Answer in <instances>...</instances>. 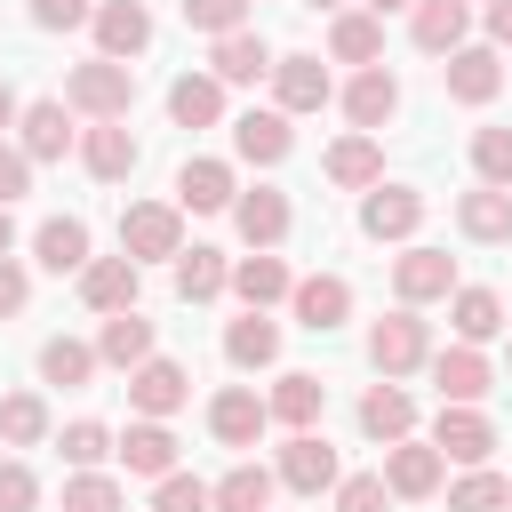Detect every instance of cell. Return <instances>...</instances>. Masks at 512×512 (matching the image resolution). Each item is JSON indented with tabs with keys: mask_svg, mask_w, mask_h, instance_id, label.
Wrapping results in <instances>:
<instances>
[{
	"mask_svg": "<svg viewBox=\"0 0 512 512\" xmlns=\"http://www.w3.org/2000/svg\"><path fill=\"white\" fill-rule=\"evenodd\" d=\"M64 104H72V112H88V120H128V104H136V64H112V56L72 64Z\"/></svg>",
	"mask_w": 512,
	"mask_h": 512,
	"instance_id": "obj_1",
	"label": "cell"
},
{
	"mask_svg": "<svg viewBox=\"0 0 512 512\" xmlns=\"http://www.w3.org/2000/svg\"><path fill=\"white\" fill-rule=\"evenodd\" d=\"M432 360V328L416 320V304H400V312H384L376 328H368V368L392 384V376H408V368H424Z\"/></svg>",
	"mask_w": 512,
	"mask_h": 512,
	"instance_id": "obj_2",
	"label": "cell"
},
{
	"mask_svg": "<svg viewBox=\"0 0 512 512\" xmlns=\"http://www.w3.org/2000/svg\"><path fill=\"white\" fill-rule=\"evenodd\" d=\"M120 256H136V264L184 256V216H176L168 200H136V208H120Z\"/></svg>",
	"mask_w": 512,
	"mask_h": 512,
	"instance_id": "obj_3",
	"label": "cell"
},
{
	"mask_svg": "<svg viewBox=\"0 0 512 512\" xmlns=\"http://www.w3.org/2000/svg\"><path fill=\"white\" fill-rule=\"evenodd\" d=\"M432 384H440V408H480L496 392V368L480 360V344H448L432 352Z\"/></svg>",
	"mask_w": 512,
	"mask_h": 512,
	"instance_id": "obj_4",
	"label": "cell"
},
{
	"mask_svg": "<svg viewBox=\"0 0 512 512\" xmlns=\"http://www.w3.org/2000/svg\"><path fill=\"white\" fill-rule=\"evenodd\" d=\"M192 400V376H184V360H144V368H128V408L136 416H152V424H168L176 408Z\"/></svg>",
	"mask_w": 512,
	"mask_h": 512,
	"instance_id": "obj_5",
	"label": "cell"
},
{
	"mask_svg": "<svg viewBox=\"0 0 512 512\" xmlns=\"http://www.w3.org/2000/svg\"><path fill=\"white\" fill-rule=\"evenodd\" d=\"M136 288H144V264L136 256H88V272H80V304L88 312H136Z\"/></svg>",
	"mask_w": 512,
	"mask_h": 512,
	"instance_id": "obj_6",
	"label": "cell"
},
{
	"mask_svg": "<svg viewBox=\"0 0 512 512\" xmlns=\"http://www.w3.org/2000/svg\"><path fill=\"white\" fill-rule=\"evenodd\" d=\"M392 296H400V304L456 296V256H448V248H408V256H392Z\"/></svg>",
	"mask_w": 512,
	"mask_h": 512,
	"instance_id": "obj_7",
	"label": "cell"
},
{
	"mask_svg": "<svg viewBox=\"0 0 512 512\" xmlns=\"http://www.w3.org/2000/svg\"><path fill=\"white\" fill-rule=\"evenodd\" d=\"M440 472H448V456H440L432 440H392V448H384V488L408 496V504H424V496L440 488Z\"/></svg>",
	"mask_w": 512,
	"mask_h": 512,
	"instance_id": "obj_8",
	"label": "cell"
},
{
	"mask_svg": "<svg viewBox=\"0 0 512 512\" xmlns=\"http://www.w3.org/2000/svg\"><path fill=\"white\" fill-rule=\"evenodd\" d=\"M424 224V192L416 184H376L368 200H360V232L368 240H408Z\"/></svg>",
	"mask_w": 512,
	"mask_h": 512,
	"instance_id": "obj_9",
	"label": "cell"
},
{
	"mask_svg": "<svg viewBox=\"0 0 512 512\" xmlns=\"http://www.w3.org/2000/svg\"><path fill=\"white\" fill-rule=\"evenodd\" d=\"M344 472H336V448L320 440V432H288V448H280V488H296V496H320V488H336Z\"/></svg>",
	"mask_w": 512,
	"mask_h": 512,
	"instance_id": "obj_10",
	"label": "cell"
},
{
	"mask_svg": "<svg viewBox=\"0 0 512 512\" xmlns=\"http://www.w3.org/2000/svg\"><path fill=\"white\" fill-rule=\"evenodd\" d=\"M96 48H104L112 64L144 56V48H152V8H144V0H104V8H96Z\"/></svg>",
	"mask_w": 512,
	"mask_h": 512,
	"instance_id": "obj_11",
	"label": "cell"
},
{
	"mask_svg": "<svg viewBox=\"0 0 512 512\" xmlns=\"http://www.w3.org/2000/svg\"><path fill=\"white\" fill-rule=\"evenodd\" d=\"M232 152H240V160H256V168H280V160L296 152L288 112H240V120H232Z\"/></svg>",
	"mask_w": 512,
	"mask_h": 512,
	"instance_id": "obj_12",
	"label": "cell"
},
{
	"mask_svg": "<svg viewBox=\"0 0 512 512\" xmlns=\"http://www.w3.org/2000/svg\"><path fill=\"white\" fill-rule=\"evenodd\" d=\"M136 160H144V152H136V136H128L120 120H96V128L80 136V168H88L96 184H120V176H136Z\"/></svg>",
	"mask_w": 512,
	"mask_h": 512,
	"instance_id": "obj_13",
	"label": "cell"
},
{
	"mask_svg": "<svg viewBox=\"0 0 512 512\" xmlns=\"http://www.w3.org/2000/svg\"><path fill=\"white\" fill-rule=\"evenodd\" d=\"M296 320L312 328V336H328V328H344L352 320V280H336V272H312V280H296Z\"/></svg>",
	"mask_w": 512,
	"mask_h": 512,
	"instance_id": "obj_14",
	"label": "cell"
},
{
	"mask_svg": "<svg viewBox=\"0 0 512 512\" xmlns=\"http://www.w3.org/2000/svg\"><path fill=\"white\" fill-rule=\"evenodd\" d=\"M264 424H272V408H264L248 384H232V392H216V400H208V432H216L224 448H256V432H264Z\"/></svg>",
	"mask_w": 512,
	"mask_h": 512,
	"instance_id": "obj_15",
	"label": "cell"
},
{
	"mask_svg": "<svg viewBox=\"0 0 512 512\" xmlns=\"http://www.w3.org/2000/svg\"><path fill=\"white\" fill-rule=\"evenodd\" d=\"M432 448H440L448 464H488V448H496V424H488L480 408H440V424H432Z\"/></svg>",
	"mask_w": 512,
	"mask_h": 512,
	"instance_id": "obj_16",
	"label": "cell"
},
{
	"mask_svg": "<svg viewBox=\"0 0 512 512\" xmlns=\"http://www.w3.org/2000/svg\"><path fill=\"white\" fill-rule=\"evenodd\" d=\"M464 24H472L464 0H416V8H408V40H416L424 56H456V48H464Z\"/></svg>",
	"mask_w": 512,
	"mask_h": 512,
	"instance_id": "obj_17",
	"label": "cell"
},
{
	"mask_svg": "<svg viewBox=\"0 0 512 512\" xmlns=\"http://www.w3.org/2000/svg\"><path fill=\"white\" fill-rule=\"evenodd\" d=\"M272 48H264V32H224L216 48H208V72L216 80H232V88H248V80H272Z\"/></svg>",
	"mask_w": 512,
	"mask_h": 512,
	"instance_id": "obj_18",
	"label": "cell"
},
{
	"mask_svg": "<svg viewBox=\"0 0 512 512\" xmlns=\"http://www.w3.org/2000/svg\"><path fill=\"white\" fill-rule=\"evenodd\" d=\"M400 112V80L384 72V64H368V72H352V88H344V120L368 136V128H384Z\"/></svg>",
	"mask_w": 512,
	"mask_h": 512,
	"instance_id": "obj_19",
	"label": "cell"
},
{
	"mask_svg": "<svg viewBox=\"0 0 512 512\" xmlns=\"http://www.w3.org/2000/svg\"><path fill=\"white\" fill-rule=\"evenodd\" d=\"M232 224H240L248 248H280V240H288V192H272V184L240 192V200H232Z\"/></svg>",
	"mask_w": 512,
	"mask_h": 512,
	"instance_id": "obj_20",
	"label": "cell"
},
{
	"mask_svg": "<svg viewBox=\"0 0 512 512\" xmlns=\"http://www.w3.org/2000/svg\"><path fill=\"white\" fill-rule=\"evenodd\" d=\"M112 456H120L136 480H168V472H176V432L144 416V424H128V432H120V448H112Z\"/></svg>",
	"mask_w": 512,
	"mask_h": 512,
	"instance_id": "obj_21",
	"label": "cell"
},
{
	"mask_svg": "<svg viewBox=\"0 0 512 512\" xmlns=\"http://www.w3.org/2000/svg\"><path fill=\"white\" fill-rule=\"evenodd\" d=\"M272 96H280V112H320L328 104V64L320 56H280L272 64Z\"/></svg>",
	"mask_w": 512,
	"mask_h": 512,
	"instance_id": "obj_22",
	"label": "cell"
},
{
	"mask_svg": "<svg viewBox=\"0 0 512 512\" xmlns=\"http://www.w3.org/2000/svg\"><path fill=\"white\" fill-rule=\"evenodd\" d=\"M232 200H240V184H232L224 160H184V168H176V208L216 216V208H232Z\"/></svg>",
	"mask_w": 512,
	"mask_h": 512,
	"instance_id": "obj_23",
	"label": "cell"
},
{
	"mask_svg": "<svg viewBox=\"0 0 512 512\" xmlns=\"http://www.w3.org/2000/svg\"><path fill=\"white\" fill-rule=\"evenodd\" d=\"M232 296H240L248 312H264V304L296 296V280H288V264H280L272 248H256V256H240V264H232Z\"/></svg>",
	"mask_w": 512,
	"mask_h": 512,
	"instance_id": "obj_24",
	"label": "cell"
},
{
	"mask_svg": "<svg viewBox=\"0 0 512 512\" xmlns=\"http://www.w3.org/2000/svg\"><path fill=\"white\" fill-rule=\"evenodd\" d=\"M360 432L384 440V448L408 440V432H416V400H408L400 384H368V392H360Z\"/></svg>",
	"mask_w": 512,
	"mask_h": 512,
	"instance_id": "obj_25",
	"label": "cell"
},
{
	"mask_svg": "<svg viewBox=\"0 0 512 512\" xmlns=\"http://www.w3.org/2000/svg\"><path fill=\"white\" fill-rule=\"evenodd\" d=\"M440 72H448V96H456V104H488V96L504 88V64H496V48H456Z\"/></svg>",
	"mask_w": 512,
	"mask_h": 512,
	"instance_id": "obj_26",
	"label": "cell"
},
{
	"mask_svg": "<svg viewBox=\"0 0 512 512\" xmlns=\"http://www.w3.org/2000/svg\"><path fill=\"white\" fill-rule=\"evenodd\" d=\"M168 120H176V128H216V120H224V80H216V72H184V80L168 88Z\"/></svg>",
	"mask_w": 512,
	"mask_h": 512,
	"instance_id": "obj_27",
	"label": "cell"
},
{
	"mask_svg": "<svg viewBox=\"0 0 512 512\" xmlns=\"http://www.w3.org/2000/svg\"><path fill=\"white\" fill-rule=\"evenodd\" d=\"M328 184H344V192H376L384 184V152H376V136H344V144H328Z\"/></svg>",
	"mask_w": 512,
	"mask_h": 512,
	"instance_id": "obj_28",
	"label": "cell"
},
{
	"mask_svg": "<svg viewBox=\"0 0 512 512\" xmlns=\"http://www.w3.org/2000/svg\"><path fill=\"white\" fill-rule=\"evenodd\" d=\"M96 360H104V368H144V360H152V320H144V312H112V320L96 328Z\"/></svg>",
	"mask_w": 512,
	"mask_h": 512,
	"instance_id": "obj_29",
	"label": "cell"
},
{
	"mask_svg": "<svg viewBox=\"0 0 512 512\" xmlns=\"http://www.w3.org/2000/svg\"><path fill=\"white\" fill-rule=\"evenodd\" d=\"M456 224H464V240H512V192H496V184H472L464 200H456Z\"/></svg>",
	"mask_w": 512,
	"mask_h": 512,
	"instance_id": "obj_30",
	"label": "cell"
},
{
	"mask_svg": "<svg viewBox=\"0 0 512 512\" xmlns=\"http://www.w3.org/2000/svg\"><path fill=\"white\" fill-rule=\"evenodd\" d=\"M24 160H64L72 152V120H64V104L56 96H40V104H24Z\"/></svg>",
	"mask_w": 512,
	"mask_h": 512,
	"instance_id": "obj_31",
	"label": "cell"
},
{
	"mask_svg": "<svg viewBox=\"0 0 512 512\" xmlns=\"http://www.w3.org/2000/svg\"><path fill=\"white\" fill-rule=\"evenodd\" d=\"M32 256H40L48 272H88V224H80V216H48V224L32 232Z\"/></svg>",
	"mask_w": 512,
	"mask_h": 512,
	"instance_id": "obj_32",
	"label": "cell"
},
{
	"mask_svg": "<svg viewBox=\"0 0 512 512\" xmlns=\"http://www.w3.org/2000/svg\"><path fill=\"white\" fill-rule=\"evenodd\" d=\"M448 320H456V344H488V336H504V296L496 288H456Z\"/></svg>",
	"mask_w": 512,
	"mask_h": 512,
	"instance_id": "obj_33",
	"label": "cell"
},
{
	"mask_svg": "<svg viewBox=\"0 0 512 512\" xmlns=\"http://www.w3.org/2000/svg\"><path fill=\"white\" fill-rule=\"evenodd\" d=\"M328 56L368 72V64L384 56V16H368V8H360V16H336V24H328Z\"/></svg>",
	"mask_w": 512,
	"mask_h": 512,
	"instance_id": "obj_34",
	"label": "cell"
},
{
	"mask_svg": "<svg viewBox=\"0 0 512 512\" xmlns=\"http://www.w3.org/2000/svg\"><path fill=\"white\" fill-rule=\"evenodd\" d=\"M320 400H328V384H320L312 368H288V376L272 384V400H264V408H272L280 424H296V432H312V416H320Z\"/></svg>",
	"mask_w": 512,
	"mask_h": 512,
	"instance_id": "obj_35",
	"label": "cell"
},
{
	"mask_svg": "<svg viewBox=\"0 0 512 512\" xmlns=\"http://www.w3.org/2000/svg\"><path fill=\"white\" fill-rule=\"evenodd\" d=\"M272 488H280V472H264V464H232L208 496H216V512H272Z\"/></svg>",
	"mask_w": 512,
	"mask_h": 512,
	"instance_id": "obj_36",
	"label": "cell"
},
{
	"mask_svg": "<svg viewBox=\"0 0 512 512\" xmlns=\"http://www.w3.org/2000/svg\"><path fill=\"white\" fill-rule=\"evenodd\" d=\"M232 288V264L216 256V248H184L176 256V296L184 304H208V296H224Z\"/></svg>",
	"mask_w": 512,
	"mask_h": 512,
	"instance_id": "obj_37",
	"label": "cell"
},
{
	"mask_svg": "<svg viewBox=\"0 0 512 512\" xmlns=\"http://www.w3.org/2000/svg\"><path fill=\"white\" fill-rule=\"evenodd\" d=\"M224 360H232V368H272V360H280V328H272L264 312L232 320V328H224Z\"/></svg>",
	"mask_w": 512,
	"mask_h": 512,
	"instance_id": "obj_38",
	"label": "cell"
},
{
	"mask_svg": "<svg viewBox=\"0 0 512 512\" xmlns=\"http://www.w3.org/2000/svg\"><path fill=\"white\" fill-rule=\"evenodd\" d=\"M40 376H48V384H64V392H80V384L96 376V344H72V336H48V344H40Z\"/></svg>",
	"mask_w": 512,
	"mask_h": 512,
	"instance_id": "obj_39",
	"label": "cell"
},
{
	"mask_svg": "<svg viewBox=\"0 0 512 512\" xmlns=\"http://www.w3.org/2000/svg\"><path fill=\"white\" fill-rule=\"evenodd\" d=\"M448 512H512V480L488 472V464H472V472L448 488Z\"/></svg>",
	"mask_w": 512,
	"mask_h": 512,
	"instance_id": "obj_40",
	"label": "cell"
},
{
	"mask_svg": "<svg viewBox=\"0 0 512 512\" xmlns=\"http://www.w3.org/2000/svg\"><path fill=\"white\" fill-rule=\"evenodd\" d=\"M0 440H8V448L48 440V400H40V392H8V400H0Z\"/></svg>",
	"mask_w": 512,
	"mask_h": 512,
	"instance_id": "obj_41",
	"label": "cell"
},
{
	"mask_svg": "<svg viewBox=\"0 0 512 512\" xmlns=\"http://www.w3.org/2000/svg\"><path fill=\"white\" fill-rule=\"evenodd\" d=\"M56 448H64V464H80V472H96V464H104V456H112L120 440H112V432H104L96 416H80V424H64V440H56Z\"/></svg>",
	"mask_w": 512,
	"mask_h": 512,
	"instance_id": "obj_42",
	"label": "cell"
},
{
	"mask_svg": "<svg viewBox=\"0 0 512 512\" xmlns=\"http://www.w3.org/2000/svg\"><path fill=\"white\" fill-rule=\"evenodd\" d=\"M64 512H128V496L112 472H80V480H64Z\"/></svg>",
	"mask_w": 512,
	"mask_h": 512,
	"instance_id": "obj_43",
	"label": "cell"
},
{
	"mask_svg": "<svg viewBox=\"0 0 512 512\" xmlns=\"http://www.w3.org/2000/svg\"><path fill=\"white\" fill-rule=\"evenodd\" d=\"M472 168H480V184L512 192V128H480L472 136Z\"/></svg>",
	"mask_w": 512,
	"mask_h": 512,
	"instance_id": "obj_44",
	"label": "cell"
},
{
	"mask_svg": "<svg viewBox=\"0 0 512 512\" xmlns=\"http://www.w3.org/2000/svg\"><path fill=\"white\" fill-rule=\"evenodd\" d=\"M240 16H248V0H184V24H192V32H208V40H224V32H248Z\"/></svg>",
	"mask_w": 512,
	"mask_h": 512,
	"instance_id": "obj_45",
	"label": "cell"
},
{
	"mask_svg": "<svg viewBox=\"0 0 512 512\" xmlns=\"http://www.w3.org/2000/svg\"><path fill=\"white\" fill-rule=\"evenodd\" d=\"M152 512H216V496H208L192 472H168V480L152 488Z\"/></svg>",
	"mask_w": 512,
	"mask_h": 512,
	"instance_id": "obj_46",
	"label": "cell"
},
{
	"mask_svg": "<svg viewBox=\"0 0 512 512\" xmlns=\"http://www.w3.org/2000/svg\"><path fill=\"white\" fill-rule=\"evenodd\" d=\"M336 512H392L384 472H352V480H336Z\"/></svg>",
	"mask_w": 512,
	"mask_h": 512,
	"instance_id": "obj_47",
	"label": "cell"
},
{
	"mask_svg": "<svg viewBox=\"0 0 512 512\" xmlns=\"http://www.w3.org/2000/svg\"><path fill=\"white\" fill-rule=\"evenodd\" d=\"M32 504H40L32 464H0V512H32Z\"/></svg>",
	"mask_w": 512,
	"mask_h": 512,
	"instance_id": "obj_48",
	"label": "cell"
},
{
	"mask_svg": "<svg viewBox=\"0 0 512 512\" xmlns=\"http://www.w3.org/2000/svg\"><path fill=\"white\" fill-rule=\"evenodd\" d=\"M32 24L40 32H72V24H96V8L88 0H32Z\"/></svg>",
	"mask_w": 512,
	"mask_h": 512,
	"instance_id": "obj_49",
	"label": "cell"
},
{
	"mask_svg": "<svg viewBox=\"0 0 512 512\" xmlns=\"http://www.w3.org/2000/svg\"><path fill=\"white\" fill-rule=\"evenodd\" d=\"M32 192V160H24V144H0V208H16Z\"/></svg>",
	"mask_w": 512,
	"mask_h": 512,
	"instance_id": "obj_50",
	"label": "cell"
},
{
	"mask_svg": "<svg viewBox=\"0 0 512 512\" xmlns=\"http://www.w3.org/2000/svg\"><path fill=\"white\" fill-rule=\"evenodd\" d=\"M24 296H32L24 264H16V256H0V320H16V312H24Z\"/></svg>",
	"mask_w": 512,
	"mask_h": 512,
	"instance_id": "obj_51",
	"label": "cell"
},
{
	"mask_svg": "<svg viewBox=\"0 0 512 512\" xmlns=\"http://www.w3.org/2000/svg\"><path fill=\"white\" fill-rule=\"evenodd\" d=\"M488 40H512V0H488Z\"/></svg>",
	"mask_w": 512,
	"mask_h": 512,
	"instance_id": "obj_52",
	"label": "cell"
},
{
	"mask_svg": "<svg viewBox=\"0 0 512 512\" xmlns=\"http://www.w3.org/2000/svg\"><path fill=\"white\" fill-rule=\"evenodd\" d=\"M8 120H24V112H16V88L0 80V128H8Z\"/></svg>",
	"mask_w": 512,
	"mask_h": 512,
	"instance_id": "obj_53",
	"label": "cell"
},
{
	"mask_svg": "<svg viewBox=\"0 0 512 512\" xmlns=\"http://www.w3.org/2000/svg\"><path fill=\"white\" fill-rule=\"evenodd\" d=\"M392 8H416V0H368V16H392Z\"/></svg>",
	"mask_w": 512,
	"mask_h": 512,
	"instance_id": "obj_54",
	"label": "cell"
},
{
	"mask_svg": "<svg viewBox=\"0 0 512 512\" xmlns=\"http://www.w3.org/2000/svg\"><path fill=\"white\" fill-rule=\"evenodd\" d=\"M8 240H16V224H8V208H0V256H8Z\"/></svg>",
	"mask_w": 512,
	"mask_h": 512,
	"instance_id": "obj_55",
	"label": "cell"
},
{
	"mask_svg": "<svg viewBox=\"0 0 512 512\" xmlns=\"http://www.w3.org/2000/svg\"><path fill=\"white\" fill-rule=\"evenodd\" d=\"M304 8H344V0H304Z\"/></svg>",
	"mask_w": 512,
	"mask_h": 512,
	"instance_id": "obj_56",
	"label": "cell"
}]
</instances>
